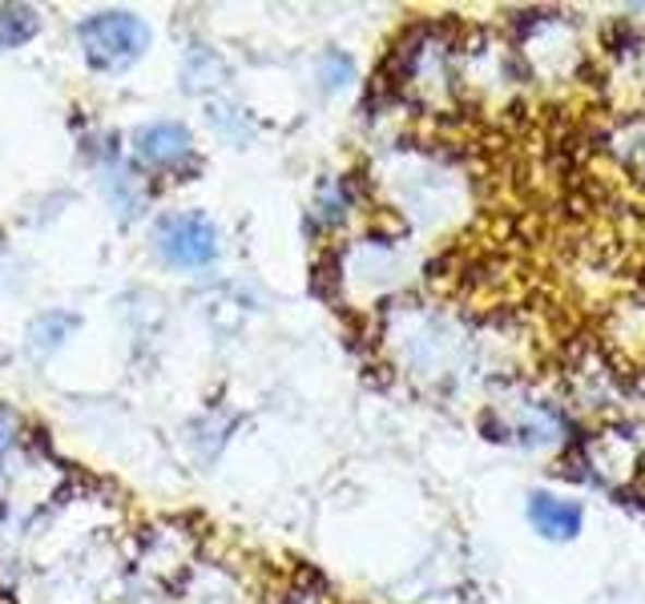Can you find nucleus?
<instances>
[{
    "mask_svg": "<svg viewBox=\"0 0 645 604\" xmlns=\"http://www.w3.org/2000/svg\"><path fill=\"white\" fill-rule=\"evenodd\" d=\"M33 33H37V16L28 13V9H4L0 13V49L25 45Z\"/></svg>",
    "mask_w": 645,
    "mask_h": 604,
    "instance_id": "nucleus-5",
    "label": "nucleus"
},
{
    "mask_svg": "<svg viewBox=\"0 0 645 604\" xmlns=\"http://www.w3.org/2000/svg\"><path fill=\"white\" fill-rule=\"evenodd\" d=\"M347 73H351V65H347V61H343V57H327V85H343L339 77H347Z\"/></svg>",
    "mask_w": 645,
    "mask_h": 604,
    "instance_id": "nucleus-6",
    "label": "nucleus"
},
{
    "mask_svg": "<svg viewBox=\"0 0 645 604\" xmlns=\"http://www.w3.org/2000/svg\"><path fill=\"white\" fill-rule=\"evenodd\" d=\"M158 250L174 266H206L218 254V234L202 214H178L158 226Z\"/></svg>",
    "mask_w": 645,
    "mask_h": 604,
    "instance_id": "nucleus-2",
    "label": "nucleus"
},
{
    "mask_svg": "<svg viewBox=\"0 0 645 604\" xmlns=\"http://www.w3.org/2000/svg\"><path fill=\"white\" fill-rule=\"evenodd\" d=\"M138 154L145 161H174L190 154V133L182 125H150L138 133Z\"/></svg>",
    "mask_w": 645,
    "mask_h": 604,
    "instance_id": "nucleus-4",
    "label": "nucleus"
},
{
    "mask_svg": "<svg viewBox=\"0 0 645 604\" xmlns=\"http://www.w3.org/2000/svg\"><path fill=\"white\" fill-rule=\"evenodd\" d=\"M81 45L93 69H126L145 49V28L130 13H97L81 25Z\"/></svg>",
    "mask_w": 645,
    "mask_h": 604,
    "instance_id": "nucleus-1",
    "label": "nucleus"
},
{
    "mask_svg": "<svg viewBox=\"0 0 645 604\" xmlns=\"http://www.w3.org/2000/svg\"><path fill=\"white\" fill-rule=\"evenodd\" d=\"M528 520L545 540H573L585 516H581V504H573V499L537 492V496H528Z\"/></svg>",
    "mask_w": 645,
    "mask_h": 604,
    "instance_id": "nucleus-3",
    "label": "nucleus"
}]
</instances>
